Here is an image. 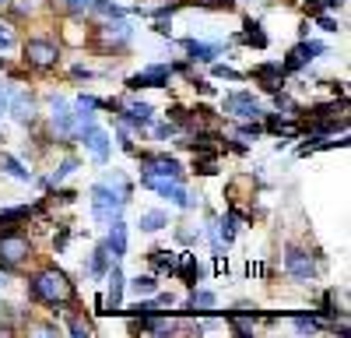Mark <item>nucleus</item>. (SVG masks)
<instances>
[{
  "label": "nucleus",
  "instance_id": "4c0bfd02",
  "mask_svg": "<svg viewBox=\"0 0 351 338\" xmlns=\"http://www.w3.org/2000/svg\"><path fill=\"white\" fill-rule=\"evenodd\" d=\"M169 134H172L169 124H158V127H155V137H169Z\"/></svg>",
  "mask_w": 351,
  "mask_h": 338
},
{
  "label": "nucleus",
  "instance_id": "6ab92c4d",
  "mask_svg": "<svg viewBox=\"0 0 351 338\" xmlns=\"http://www.w3.org/2000/svg\"><path fill=\"white\" fill-rule=\"evenodd\" d=\"M243 43H246V46H256V49L267 46V36H263V25H260V21H246V25H243Z\"/></svg>",
  "mask_w": 351,
  "mask_h": 338
},
{
  "label": "nucleus",
  "instance_id": "bb28decb",
  "mask_svg": "<svg viewBox=\"0 0 351 338\" xmlns=\"http://www.w3.org/2000/svg\"><path fill=\"white\" fill-rule=\"evenodd\" d=\"M218 300H215V293H193L190 296V310H211Z\"/></svg>",
  "mask_w": 351,
  "mask_h": 338
},
{
  "label": "nucleus",
  "instance_id": "0eeeda50",
  "mask_svg": "<svg viewBox=\"0 0 351 338\" xmlns=\"http://www.w3.org/2000/svg\"><path fill=\"white\" fill-rule=\"evenodd\" d=\"M285 268H288V275H295V278H313L316 275L313 258H309L306 250H299V247H288L285 250Z\"/></svg>",
  "mask_w": 351,
  "mask_h": 338
},
{
  "label": "nucleus",
  "instance_id": "ea45409f",
  "mask_svg": "<svg viewBox=\"0 0 351 338\" xmlns=\"http://www.w3.org/2000/svg\"><path fill=\"white\" fill-rule=\"evenodd\" d=\"M341 4V0H324V8H337Z\"/></svg>",
  "mask_w": 351,
  "mask_h": 338
},
{
  "label": "nucleus",
  "instance_id": "cd10ccee",
  "mask_svg": "<svg viewBox=\"0 0 351 338\" xmlns=\"http://www.w3.org/2000/svg\"><path fill=\"white\" fill-rule=\"evenodd\" d=\"M267 131H274V134H295V124H291V120H278V117H267Z\"/></svg>",
  "mask_w": 351,
  "mask_h": 338
},
{
  "label": "nucleus",
  "instance_id": "dca6fc26",
  "mask_svg": "<svg viewBox=\"0 0 351 338\" xmlns=\"http://www.w3.org/2000/svg\"><path fill=\"white\" fill-rule=\"evenodd\" d=\"M106 271H109V303L120 306V303H123V289H127L123 271H120V264H112V268H106Z\"/></svg>",
  "mask_w": 351,
  "mask_h": 338
},
{
  "label": "nucleus",
  "instance_id": "e433bc0d",
  "mask_svg": "<svg viewBox=\"0 0 351 338\" xmlns=\"http://www.w3.org/2000/svg\"><path fill=\"white\" fill-rule=\"evenodd\" d=\"M71 331H74V335H88V331H92V328H88L84 321H71Z\"/></svg>",
  "mask_w": 351,
  "mask_h": 338
},
{
  "label": "nucleus",
  "instance_id": "9b49d317",
  "mask_svg": "<svg viewBox=\"0 0 351 338\" xmlns=\"http://www.w3.org/2000/svg\"><path fill=\"white\" fill-rule=\"evenodd\" d=\"M324 49H327L324 43H299L295 49L288 53V60L281 64V71H285V74H288V71H299V67H306V60H309V56H319Z\"/></svg>",
  "mask_w": 351,
  "mask_h": 338
},
{
  "label": "nucleus",
  "instance_id": "b1692460",
  "mask_svg": "<svg viewBox=\"0 0 351 338\" xmlns=\"http://www.w3.org/2000/svg\"><path fill=\"white\" fill-rule=\"evenodd\" d=\"M176 268H180V275L190 282V286H197V278H200V264H197V258H180V261H176Z\"/></svg>",
  "mask_w": 351,
  "mask_h": 338
},
{
  "label": "nucleus",
  "instance_id": "c85d7f7f",
  "mask_svg": "<svg viewBox=\"0 0 351 338\" xmlns=\"http://www.w3.org/2000/svg\"><path fill=\"white\" fill-rule=\"evenodd\" d=\"M291 317H295V328H299V331H309V335L319 331V321H316V317H306V314H291Z\"/></svg>",
  "mask_w": 351,
  "mask_h": 338
},
{
  "label": "nucleus",
  "instance_id": "ddd939ff",
  "mask_svg": "<svg viewBox=\"0 0 351 338\" xmlns=\"http://www.w3.org/2000/svg\"><path fill=\"white\" fill-rule=\"evenodd\" d=\"M11 117L14 120H21V124H32V117H36V102H32V95L28 92H11Z\"/></svg>",
  "mask_w": 351,
  "mask_h": 338
},
{
  "label": "nucleus",
  "instance_id": "2eb2a0df",
  "mask_svg": "<svg viewBox=\"0 0 351 338\" xmlns=\"http://www.w3.org/2000/svg\"><path fill=\"white\" fill-rule=\"evenodd\" d=\"M120 113H123V120H127L130 127H144V124L152 120V106H148V102H130V106L120 109Z\"/></svg>",
  "mask_w": 351,
  "mask_h": 338
},
{
  "label": "nucleus",
  "instance_id": "a878e982",
  "mask_svg": "<svg viewBox=\"0 0 351 338\" xmlns=\"http://www.w3.org/2000/svg\"><path fill=\"white\" fill-rule=\"evenodd\" d=\"M152 264H155L158 271H169V275L176 271V258H172L169 250H155V254H152Z\"/></svg>",
  "mask_w": 351,
  "mask_h": 338
},
{
  "label": "nucleus",
  "instance_id": "473e14b6",
  "mask_svg": "<svg viewBox=\"0 0 351 338\" xmlns=\"http://www.w3.org/2000/svg\"><path fill=\"white\" fill-rule=\"evenodd\" d=\"M197 173H204V177L215 173V159H200V162H197Z\"/></svg>",
  "mask_w": 351,
  "mask_h": 338
},
{
  "label": "nucleus",
  "instance_id": "1a4fd4ad",
  "mask_svg": "<svg viewBox=\"0 0 351 338\" xmlns=\"http://www.w3.org/2000/svg\"><path fill=\"white\" fill-rule=\"evenodd\" d=\"M169 84V67H148V71H141V74H134L130 81H127V89H165Z\"/></svg>",
  "mask_w": 351,
  "mask_h": 338
},
{
  "label": "nucleus",
  "instance_id": "20e7f679",
  "mask_svg": "<svg viewBox=\"0 0 351 338\" xmlns=\"http://www.w3.org/2000/svg\"><path fill=\"white\" fill-rule=\"evenodd\" d=\"M21 53H25V64L36 67V71H49L56 60H60V46L49 43V39H28L21 46Z\"/></svg>",
  "mask_w": 351,
  "mask_h": 338
},
{
  "label": "nucleus",
  "instance_id": "39448f33",
  "mask_svg": "<svg viewBox=\"0 0 351 338\" xmlns=\"http://www.w3.org/2000/svg\"><path fill=\"white\" fill-rule=\"evenodd\" d=\"M141 183L148 187V190H155V194H162V197H169L172 205H180V208H193V197L186 194V187H183L180 180H169V177H148V173H141Z\"/></svg>",
  "mask_w": 351,
  "mask_h": 338
},
{
  "label": "nucleus",
  "instance_id": "aec40b11",
  "mask_svg": "<svg viewBox=\"0 0 351 338\" xmlns=\"http://www.w3.org/2000/svg\"><path fill=\"white\" fill-rule=\"evenodd\" d=\"M0 169H8V173H11L14 180H21V183H28V180H32V173H28V169H25V166H21L14 155H8V152L0 155Z\"/></svg>",
  "mask_w": 351,
  "mask_h": 338
},
{
  "label": "nucleus",
  "instance_id": "f704fd0d",
  "mask_svg": "<svg viewBox=\"0 0 351 338\" xmlns=\"http://www.w3.org/2000/svg\"><path fill=\"white\" fill-rule=\"evenodd\" d=\"M74 166H77V162H74V159H67V162H64L60 169H56V180H64V177L71 173V169H74Z\"/></svg>",
  "mask_w": 351,
  "mask_h": 338
},
{
  "label": "nucleus",
  "instance_id": "79ce46f5",
  "mask_svg": "<svg viewBox=\"0 0 351 338\" xmlns=\"http://www.w3.org/2000/svg\"><path fill=\"white\" fill-rule=\"evenodd\" d=\"M0 314H4V303H0Z\"/></svg>",
  "mask_w": 351,
  "mask_h": 338
},
{
  "label": "nucleus",
  "instance_id": "58836bf2",
  "mask_svg": "<svg viewBox=\"0 0 351 338\" xmlns=\"http://www.w3.org/2000/svg\"><path fill=\"white\" fill-rule=\"evenodd\" d=\"M4 109H8V92L0 89V113H4Z\"/></svg>",
  "mask_w": 351,
  "mask_h": 338
},
{
  "label": "nucleus",
  "instance_id": "6e6552de",
  "mask_svg": "<svg viewBox=\"0 0 351 338\" xmlns=\"http://www.w3.org/2000/svg\"><path fill=\"white\" fill-rule=\"evenodd\" d=\"M81 137H84V145H88V152H92L95 162H106V159H109V134H106L102 127L88 124V127L81 131Z\"/></svg>",
  "mask_w": 351,
  "mask_h": 338
},
{
  "label": "nucleus",
  "instance_id": "423d86ee",
  "mask_svg": "<svg viewBox=\"0 0 351 338\" xmlns=\"http://www.w3.org/2000/svg\"><path fill=\"white\" fill-rule=\"evenodd\" d=\"M225 113H228V117H236V120L263 117V113H260V106L253 102V95H250V92H232V95L225 99Z\"/></svg>",
  "mask_w": 351,
  "mask_h": 338
},
{
  "label": "nucleus",
  "instance_id": "a211bd4d",
  "mask_svg": "<svg viewBox=\"0 0 351 338\" xmlns=\"http://www.w3.org/2000/svg\"><path fill=\"white\" fill-rule=\"evenodd\" d=\"M256 78L263 81V89H267V92H278V89H281L285 71H281L278 64H267V67H260V71H256Z\"/></svg>",
  "mask_w": 351,
  "mask_h": 338
},
{
  "label": "nucleus",
  "instance_id": "5701e85b",
  "mask_svg": "<svg viewBox=\"0 0 351 338\" xmlns=\"http://www.w3.org/2000/svg\"><path fill=\"white\" fill-rule=\"evenodd\" d=\"M130 289H134V296H155L158 293V282L152 278V275H137V278H130Z\"/></svg>",
  "mask_w": 351,
  "mask_h": 338
},
{
  "label": "nucleus",
  "instance_id": "a19ab883",
  "mask_svg": "<svg viewBox=\"0 0 351 338\" xmlns=\"http://www.w3.org/2000/svg\"><path fill=\"white\" fill-rule=\"evenodd\" d=\"M0 11H8V0H0Z\"/></svg>",
  "mask_w": 351,
  "mask_h": 338
},
{
  "label": "nucleus",
  "instance_id": "c9c22d12",
  "mask_svg": "<svg viewBox=\"0 0 351 338\" xmlns=\"http://www.w3.org/2000/svg\"><path fill=\"white\" fill-rule=\"evenodd\" d=\"M316 18H319V25H324L327 32H337V21L334 18H327V14H316Z\"/></svg>",
  "mask_w": 351,
  "mask_h": 338
},
{
  "label": "nucleus",
  "instance_id": "f257e3e1",
  "mask_svg": "<svg viewBox=\"0 0 351 338\" xmlns=\"http://www.w3.org/2000/svg\"><path fill=\"white\" fill-rule=\"evenodd\" d=\"M28 296L46 303V306H64V303L74 300V286L60 268H43V271L32 275V282H28Z\"/></svg>",
  "mask_w": 351,
  "mask_h": 338
},
{
  "label": "nucleus",
  "instance_id": "7c9ffc66",
  "mask_svg": "<svg viewBox=\"0 0 351 338\" xmlns=\"http://www.w3.org/2000/svg\"><path fill=\"white\" fill-rule=\"evenodd\" d=\"M14 43V28L11 25H0V49H8Z\"/></svg>",
  "mask_w": 351,
  "mask_h": 338
},
{
  "label": "nucleus",
  "instance_id": "f3484780",
  "mask_svg": "<svg viewBox=\"0 0 351 338\" xmlns=\"http://www.w3.org/2000/svg\"><path fill=\"white\" fill-rule=\"evenodd\" d=\"M183 49L190 53V60H215V56H218V46L197 43V39H183Z\"/></svg>",
  "mask_w": 351,
  "mask_h": 338
},
{
  "label": "nucleus",
  "instance_id": "72a5a7b5",
  "mask_svg": "<svg viewBox=\"0 0 351 338\" xmlns=\"http://www.w3.org/2000/svg\"><path fill=\"white\" fill-rule=\"evenodd\" d=\"M306 11L316 18V14H324V0H309V4H306Z\"/></svg>",
  "mask_w": 351,
  "mask_h": 338
},
{
  "label": "nucleus",
  "instance_id": "4be33fe9",
  "mask_svg": "<svg viewBox=\"0 0 351 338\" xmlns=\"http://www.w3.org/2000/svg\"><path fill=\"white\" fill-rule=\"evenodd\" d=\"M165 225H169L165 212H144L141 215V229L144 233H158V229H165Z\"/></svg>",
  "mask_w": 351,
  "mask_h": 338
},
{
  "label": "nucleus",
  "instance_id": "393cba45",
  "mask_svg": "<svg viewBox=\"0 0 351 338\" xmlns=\"http://www.w3.org/2000/svg\"><path fill=\"white\" fill-rule=\"evenodd\" d=\"M112 264V258H109V247L102 243L95 254H92V275H106V268Z\"/></svg>",
  "mask_w": 351,
  "mask_h": 338
},
{
  "label": "nucleus",
  "instance_id": "c756f323",
  "mask_svg": "<svg viewBox=\"0 0 351 338\" xmlns=\"http://www.w3.org/2000/svg\"><path fill=\"white\" fill-rule=\"evenodd\" d=\"M215 74H218V78H228V81H239V78H243L236 67H225V64H215Z\"/></svg>",
  "mask_w": 351,
  "mask_h": 338
},
{
  "label": "nucleus",
  "instance_id": "f8f14e48",
  "mask_svg": "<svg viewBox=\"0 0 351 338\" xmlns=\"http://www.w3.org/2000/svg\"><path fill=\"white\" fill-rule=\"evenodd\" d=\"M32 215H36V208H28V205L0 212V236H8V233H18V229H21V222H25V218H32Z\"/></svg>",
  "mask_w": 351,
  "mask_h": 338
},
{
  "label": "nucleus",
  "instance_id": "7ed1b4c3",
  "mask_svg": "<svg viewBox=\"0 0 351 338\" xmlns=\"http://www.w3.org/2000/svg\"><path fill=\"white\" fill-rule=\"evenodd\" d=\"M28 254H32V243H28L21 233H8L0 236V268L4 271H14L28 261Z\"/></svg>",
  "mask_w": 351,
  "mask_h": 338
},
{
  "label": "nucleus",
  "instance_id": "2f4dec72",
  "mask_svg": "<svg viewBox=\"0 0 351 338\" xmlns=\"http://www.w3.org/2000/svg\"><path fill=\"white\" fill-rule=\"evenodd\" d=\"M67 8H71L74 14H81V11H88V8H92V0H67Z\"/></svg>",
  "mask_w": 351,
  "mask_h": 338
},
{
  "label": "nucleus",
  "instance_id": "4468645a",
  "mask_svg": "<svg viewBox=\"0 0 351 338\" xmlns=\"http://www.w3.org/2000/svg\"><path fill=\"white\" fill-rule=\"evenodd\" d=\"M106 247H109L112 258H123V254H127V225H123L120 218L109 222V240H106Z\"/></svg>",
  "mask_w": 351,
  "mask_h": 338
},
{
  "label": "nucleus",
  "instance_id": "9d476101",
  "mask_svg": "<svg viewBox=\"0 0 351 338\" xmlns=\"http://www.w3.org/2000/svg\"><path fill=\"white\" fill-rule=\"evenodd\" d=\"M144 173H148V177H169V180H183V177H186L183 166L176 162V159H169V155L148 159V162H144Z\"/></svg>",
  "mask_w": 351,
  "mask_h": 338
},
{
  "label": "nucleus",
  "instance_id": "f03ea898",
  "mask_svg": "<svg viewBox=\"0 0 351 338\" xmlns=\"http://www.w3.org/2000/svg\"><path fill=\"white\" fill-rule=\"evenodd\" d=\"M127 205V197L120 190H112V183H95L92 187V215L102 218V222H112V218H120Z\"/></svg>",
  "mask_w": 351,
  "mask_h": 338
},
{
  "label": "nucleus",
  "instance_id": "412c9836",
  "mask_svg": "<svg viewBox=\"0 0 351 338\" xmlns=\"http://www.w3.org/2000/svg\"><path fill=\"white\" fill-rule=\"evenodd\" d=\"M88 11H95V14H102L106 21H120L127 11L123 8H116V4H109V0H92V8H88Z\"/></svg>",
  "mask_w": 351,
  "mask_h": 338
}]
</instances>
